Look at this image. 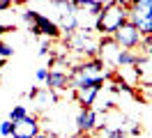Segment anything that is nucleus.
I'll return each instance as SVG.
<instances>
[{
  "instance_id": "nucleus-21",
  "label": "nucleus",
  "mask_w": 152,
  "mask_h": 138,
  "mask_svg": "<svg viewBox=\"0 0 152 138\" xmlns=\"http://www.w3.org/2000/svg\"><path fill=\"white\" fill-rule=\"evenodd\" d=\"M10 7H12V0H0V14H2V12H7Z\"/></svg>"
},
{
  "instance_id": "nucleus-20",
  "label": "nucleus",
  "mask_w": 152,
  "mask_h": 138,
  "mask_svg": "<svg viewBox=\"0 0 152 138\" xmlns=\"http://www.w3.org/2000/svg\"><path fill=\"white\" fill-rule=\"evenodd\" d=\"M35 138H58V136L53 134V131H48V129H46V131H39V134H37Z\"/></svg>"
},
{
  "instance_id": "nucleus-26",
  "label": "nucleus",
  "mask_w": 152,
  "mask_h": 138,
  "mask_svg": "<svg viewBox=\"0 0 152 138\" xmlns=\"http://www.w3.org/2000/svg\"><path fill=\"white\" fill-rule=\"evenodd\" d=\"M5 62H7V60H5V58H0V69L5 67Z\"/></svg>"
},
{
  "instance_id": "nucleus-25",
  "label": "nucleus",
  "mask_w": 152,
  "mask_h": 138,
  "mask_svg": "<svg viewBox=\"0 0 152 138\" xmlns=\"http://www.w3.org/2000/svg\"><path fill=\"white\" fill-rule=\"evenodd\" d=\"M97 2H99V5H102V7H108V5H113L115 0H97Z\"/></svg>"
},
{
  "instance_id": "nucleus-24",
  "label": "nucleus",
  "mask_w": 152,
  "mask_h": 138,
  "mask_svg": "<svg viewBox=\"0 0 152 138\" xmlns=\"http://www.w3.org/2000/svg\"><path fill=\"white\" fill-rule=\"evenodd\" d=\"M69 138H92V134H78V131H76L74 136H69Z\"/></svg>"
},
{
  "instance_id": "nucleus-18",
  "label": "nucleus",
  "mask_w": 152,
  "mask_h": 138,
  "mask_svg": "<svg viewBox=\"0 0 152 138\" xmlns=\"http://www.w3.org/2000/svg\"><path fill=\"white\" fill-rule=\"evenodd\" d=\"M12 127H14V124H12L10 120H5V122H0V134H2L5 138H10V136H12Z\"/></svg>"
},
{
  "instance_id": "nucleus-14",
  "label": "nucleus",
  "mask_w": 152,
  "mask_h": 138,
  "mask_svg": "<svg viewBox=\"0 0 152 138\" xmlns=\"http://www.w3.org/2000/svg\"><path fill=\"white\" fill-rule=\"evenodd\" d=\"M28 115V106H23V104H19V106H12V110H10V122H16V120H21V118H26Z\"/></svg>"
},
{
  "instance_id": "nucleus-13",
  "label": "nucleus",
  "mask_w": 152,
  "mask_h": 138,
  "mask_svg": "<svg viewBox=\"0 0 152 138\" xmlns=\"http://www.w3.org/2000/svg\"><path fill=\"white\" fill-rule=\"evenodd\" d=\"M136 62H138V53H134L129 48H120L113 60V67L115 69L118 67H136Z\"/></svg>"
},
{
  "instance_id": "nucleus-17",
  "label": "nucleus",
  "mask_w": 152,
  "mask_h": 138,
  "mask_svg": "<svg viewBox=\"0 0 152 138\" xmlns=\"http://www.w3.org/2000/svg\"><path fill=\"white\" fill-rule=\"evenodd\" d=\"M12 53H14V48H12L10 44H5V42H2V37H0V58H5V60H7Z\"/></svg>"
},
{
  "instance_id": "nucleus-2",
  "label": "nucleus",
  "mask_w": 152,
  "mask_h": 138,
  "mask_svg": "<svg viewBox=\"0 0 152 138\" xmlns=\"http://www.w3.org/2000/svg\"><path fill=\"white\" fill-rule=\"evenodd\" d=\"M65 46L78 58H95L97 46H99V35L95 32V28H76L72 35L62 37Z\"/></svg>"
},
{
  "instance_id": "nucleus-6",
  "label": "nucleus",
  "mask_w": 152,
  "mask_h": 138,
  "mask_svg": "<svg viewBox=\"0 0 152 138\" xmlns=\"http://www.w3.org/2000/svg\"><path fill=\"white\" fill-rule=\"evenodd\" d=\"M14 127H12V136L10 138H35L42 131V127H39V120L37 115H26V118L16 120V122H12Z\"/></svg>"
},
{
  "instance_id": "nucleus-7",
  "label": "nucleus",
  "mask_w": 152,
  "mask_h": 138,
  "mask_svg": "<svg viewBox=\"0 0 152 138\" xmlns=\"http://www.w3.org/2000/svg\"><path fill=\"white\" fill-rule=\"evenodd\" d=\"M76 131L78 134H92L97 131V110L90 108H81L76 115Z\"/></svg>"
},
{
  "instance_id": "nucleus-19",
  "label": "nucleus",
  "mask_w": 152,
  "mask_h": 138,
  "mask_svg": "<svg viewBox=\"0 0 152 138\" xmlns=\"http://www.w3.org/2000/svg\"><path fill=\"white\" fill-rule=\"evenodd\" d=\"M46 76H48V67H39L37 72H35V78H37V81H46Z\"/></svg>"
},
{
  "instance_id": "nucleus-10",
  "label": "nucleus",
  "mask_w": 152,
  "mask_h": 138,
  "mask_svg": "<svg viewBox=\"0 0 152 138\" xmlns=\"http://www.w3.org/2000/svg\"><path fill=\"white\" fill-rule=\"evenodd\" d=\"M99 92H102V88H92V85H88V88H76L74 97H76V101L81 104V108H90V106H95Z\"/></svg>"
},
{
  "instance_id": "nucleus-4",
  "label": "nucleus",
  "mask_w": 152,
  "mask_h": 138,
  "mask_svg": "<svg viewBox=\"0 0 152 138\" xmlns=\"http://www.w3.org/2000/svg\"><path fill=\"white\" fill-rule=\"evenodd\" d=\"M28 32H30L32 37H46V39H51V42L62 37V30H60V26H58L53 18L44 16L42 12H39L37 21H35L32 26H28Z\"/></svg>"
},
{
  "instance_id": "nucleus-11",
  "label": "nucleus",
  "mask_w": 152,
  "mask_h": 138,
  "mask_svg": "<svg viewBox=\"0 0 152 138\" xmlns=\"http://www.w3.org/2000/svg\"><path fill=\"white\" fill-rule=\"evenodd\" d=\"M35 106H37V110L42 113V110H46L48 106H53V104H58V92L48 90V88H39L37 97H35Z\"/></svg>"
},
{
  "instance_id": "nucleus-16",
  "label": "nucleus",
  "mask_w": 152,
  "mask_h": 138,
  "mask_svg": "<svg viewBox=\"0 0 152 138\" xmlns=\"http://www.w3.org/2000/svg\"><path fill=\"white\" fill-rule=\"evenodd\" d=\"M37 16H39V12H35V9H26V12L21 14V18H23L26 26H32V23L37 21Z\"/></svg>"
},
{
  "instance_id": "nucleus-23",
  "label": "nucleus",
  "mask_w": 152,
  "mask_h": 138,
  "mask_svg": "<svg viewBox=\"0 0 152 138\" xmlns=\"http://www.w3.org/2000/svg\"><path fill=\"white\" fill-rule=\"evenodd\" d=\"M141 131L143 129L138 127V124H132V136H141Z\"/></svg>"
},
{
  "instance_id": "nucleus-9",
  "label": "nucleus",
  "mask_w": 152,
  "mask_h": 138,
  "mask_svg": "<svg viewBox=\"0 0 152 138\" xmlns=\"http://www.w3.org/2000/svg\"><path fill=\"white\" fill-rule=\"evenodd\" d=\"M120 51V46L113 42V37H99V46H97V55L104 60L106 64H113L115 55Z\"/></svg>"
},
{
  "instance_id": "nucleus-27",
  "label": "nucleus",
  "mask_w": 152,
  "mask_h": 138,
  "mask_svg": "<svg viewBox=\"0 0 152 138\" xmlns=\"http://www.w3.org/2000/svg\"><path fill=\"white\" fill-rule=\"evenodd\" d=\"M35 2H44V0H35Z\"/></svg>"
},
{
  "instance_id": "nucleus-22",
  "label": "nucleus",
  "mask_w": 152,
  "mask_h": 138,
  "mask_svg": "<svg viewBox=\"0 0 152 138\" xmlns=\"http://www.w3.org/2000/svg\"><path fill=\"white\" fill-rule=\"evenodd\" d=\"M37 92H39V88H30V92L26 94V97H28V99H35V97H37Z\"/></svg>"
},
{
  "instance_id": "nucleus-1",
  "label": "nucleus",
  "mask_w": 152,
  "mask_h": 138,
  "mask_svg": "<svg viewBox=\"0 0 152 138\" xmlns=\"http://www.w3.org/2000/svg\"><path fill=\"white\" fill-rule=\"evenodd\" d=\"M129 18V5L127 0H115L113 5H108L99 12V16L95 21V32L99 37H111Z\"/></svg>"
},
{
  "instance_id": "nucleus-8",
  "label": "nucleus",
  "mask_w": 152,
  "mask_h": 138,
  "mask_svg": "<svg viewBox=\"0 0 152 138\" xmlns=\"http://www.w3.org/2000/svg\"><path fill=\"white\" fill-rule=\"evenodd\" d=\"M69 78H72V74L65 72V69H51L46 76V88L48 90H53V92H62L69 88Z\"/></svg>"
},
{
  "instance_id": "nucleus-3",
  "label": "nucleus",
  "mask_w": 152,
  "mask_h": 138,
  "mask_svg": "<svg viewBox=\"0 0 152 138\" xmlns=\"http://www.w3.org/2000/svg\"><path fill=\"white\" fill-rule=\"evenodd\" d=\"M111 37H113V42L120 46V48H129V51H136V48L141 46V39H143L141 32L136 30V26H134L132 21H124Z\"/></svg>"
},
{
  "instance_id": "nucleus-12",
  "label": "nucleus",
  "mask_w": 152,
  "mask_h": 138,
  "mask_svg": "<svg viewBox=\"0 0 152 138\" xmlns=\"http://www.w3.org/2000/svg\"><path fill=\"white\" fill-rule=\"evenodd\" d=\"M72 7L78 12V14H88V16H99V12H102V5L97 2V0H72Z\"/></svg>"
},
{
  "instance_id": "nucleus-15",
  "label": "nucleus",
  "mask_w": 152,
  "mask_h": 138,
  "mask_svg": "<svg viewBox=\"0 0 152 138\" xmlns=\"http://www.w3.org/2000/svg\"><path fill=\"white\" fill-rule=\"evenodd\" d=\"M138 48L143 51V55H145V58H150V60H152V35H150V37H143Z\"/></svg>"
},
{
  "instance_id": "nucleus-5",
  "label": "nucleus",
  "mask_w": 152,
  "mask_h": 138,
  "mask_svg": "<svg viewBox=\"0 0 152 138\" xmlns=\"http://www.w3.org/2000/svg\"><path fill=\"white\" fill-rule=\"evenodd\" d=\"M136 30L141 32V37H150L152 35V9L150 7H143V5H132L129 7V18Z\"/></svg>"
}]
</instances>
